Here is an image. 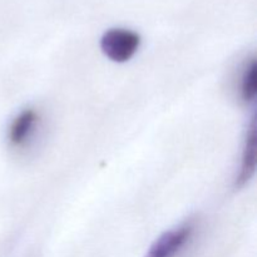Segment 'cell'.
I'll list each match as a JSON object with an SVG mask.
<instances>
[{
  "label": "cell",
  "mask_w": 257,
  "mask_h": 257,
  "mask_svg": "<svg viewBox=\"0 0 257 257\" xmlns=\"http://www.w3.org/2000/svg\"><path fill=\"white\" fill-rule=\"evenodd\" d=\"M257 93V64L252 58L246 64L240 80V94L245 102H253Z\"/></svg>",
  "instance_id": "obj_5"
},
{
  "label": "cell",
  "mask_w": 257,
  "mask_h": 257,
  "mask_svg": "<svg viewBox=\"0 0 257 257\" xmlns=\"http://www.w3.org/2000/svg\"><path fill=\"white\" fill-rule=\"evenodd\" d=\"M195 226L191 221L167 231L155 241L145 257H176L192 238Z\"/></svg>",
  "instance_id": "obj_2"
},
{
  "label": "cell",
  "mask_w": 257,
  "mask_h": 257,
  "mask_svg": "<svg viewBox=\"0 0 257 257\" xmlns=\"http://www.w3.org/2000/svg\"><path fill=\"white\" fill-rule=\"evenodd\" d=\"M38 113L32 108L23 109L13 119L9 127V141L14 147H23L34 133L38 124Z\"/></svg>",
  "instance_id": "obj_3"
},
{
  "label": "cell",
  "mask_w": 257,
  "mask_h": 257,
  "mask_svg": "<svg viewBox=\"0 0 257 257\" xmlns=\"http://www.w3.org/2000/svg\"><path fill=\"white\" fill-rule=\"evenodd\" d=\"M140 45V34L124 28L107 30L100 39L103 54L115 63L128 62L137 53Z\"/></svg>",
  "instance_id": "obj_1"
},
{
  "label": "cell",
  "mask_w": 257,
  "mask_h": 257,
  "mask_svg": "<svg viewBox=\"0 0 257 257\" xmlns=\"http://www.w3.org/2000/svg\"><path fill=\"white\" fill-rule=\"evenodd\" d=\"M256 170V124L255 119L252 118L251 124L246 135L245 146H243L242 160H241L240 173L236 180V186L242 187L245 186L251 177L253 176Z\"/></svg>",
  "instance_id": "obj_4"
}]
</instances>
